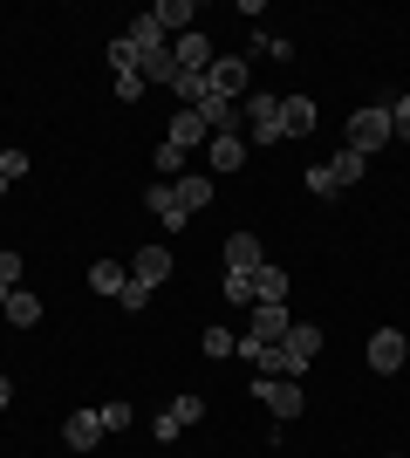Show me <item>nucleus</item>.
I'll list each match as a JSON object with an SVG mask.
<instances>
[{
    "instance_id": "nucleus-29",
    "label": "nucleus",
    "mask_w": 410,
    "mask_h": 458,
    "mask_svg": "<svg viewBox=\"0 0 410 458\" xmlns=\"http://www.w3.org/2000/svg\"><path fill=\"white\" fill-rule=\"evenodd\" d=\"M0 178L14 185V178H28V151H0Z\"/></svg>"
},
{
    "instance_id": "nucleus-38",
    "label": "nucleus",
    "mask_w": 410,
    "mask_h": 458,
    "mask_svg": "<svg viewBox=\"0 0 410 458\" xmlns=\"http://www.w3.org/2000/svg\"><path fill=\"white\" fill-rule=\"evenodd\" d=\"M0 199H7V178H0Z\"/></svg>"
},
{
    "instance_id": "nucleus-18",
    "label": "nucleus",
    "mask_w": 410,
    "mask_h": 458,
    "mask_svg": "<svg viewBox=\"0 0 410 458\" xmlns=\"http://www.w3.org/2000/svg\"><path fill=\"white\" fill-rule=\"evenodd\" d=\"M213 178H205V172H192V178H178V199H185V212H205V206H213Z\"/></svg>"
},
{
    "instance_id": "nucleus-24",
    "label": "nucleus",
    "mask_w": 410,
    "mask_h": 458,
    "mask_svg": "<svg viewBox=\"0 0 410 458\" xmlns=\"http://www.w3.org/2000/svg\"><path fill=\"white\" fill-rule=\"evenodd\" d=\"M110 69H117V76H137V69H144V62H137V48H130V41H110Z\"/></svg>"
},
{
    "instance_id": "nucleus-2",
    "label": "nucleus",
    "mask_w": 410,
    "mask_h": 458,
    "mask_svg": "<svg viewBox=\"0 0 410 458\" xmlns=\"http://www.w3.org/2000/svg\"><path fill=\"white\" fill-rule=\"evenodd\" d=\"M342 137H349V151H363V157H376V151H383V144H390V103H370V110H356L349 116V131H342Z\"/></svg>"
},
{
    "instance_id": "nucleus-22",
    "label": "nucleus",
    "mask_w": 410,
    "mask_h": 458,
    "mask_svg": "<svg viewBox=\"0 0 410 458\" xmlns=\"http://www.w3.org/2000/svg\"><path fill=\"white\" fill-rule=\"evenodd\" d=\"M164 418H172L178 431H185V424H198V418H205V397H172V411H164Z\"/></svg>"
},
{
    "instance_id": "nucleus-23",
    "label": "nucleus",
    "mask_w": 410,
    "mask_h": 458,
    "mask_svg": "<svg viewBox=\"0 0 410 458\" xmlns=\"http://www.w3.org/2000/svg\"><path fill=\"white\" fill-rule=\"evenodd\" d=\"M185 157H192V151H178V144H157V172L178 185V178H185Z\"/></svg>"
},
{
    "instance_id": "nucleus-34",
    "label": "nucleus",
    "mask_w": 410,
    "mask_h": 458,
    "mask_svg": "<svg viewBox=\"0 0 410 458\" xmlns=\"http://www.w3.org/2000/svg\"><path fill=\"white\" fill-rule=\"evenodd\" d=\"M117 301H123V308H130V315H137V308H151V287H144V281H130V287H123V294H117Z\"/></svg>"
},
{
    "instance_id": "nucleus-36",
    "label": "nucleus",
    "mask_w": 410,
    "mask_h": 458,
    "mask_svg": "<svg viewBox=\"0 0 410 458\" xmlns=\"http://www.w3.org/2000/svg\"><path fill=\"white\" fill-rule=\"evenodd\" d=\"M7 403H14V383H7V377H0V411H7Z\"/></svg>"
},
{
    "instance_id": "nucleus-10",
    "label": "nucleus",
    "mask_w": 410,
    "mask_h": 458,
    "mask_svg": "<svg viewBox=\"0 0 410 458\" xmlns=\"http://www.w3.org/2000/svg\"><path fill=\"white\" fill-rule=\"evenodd\" d=\"M164 144H178V151H198V144H213V131H205V116H198V110H178L172 123H164Z\"/></svg>"
},
{
    "instance_id": "nucleus-16",
    "label": "nucleus",
    "mask_w": 410,
    "mask_h": 458,
    "mask_svg": "<svg viewBox=\"0 0 410 458\" xmlns=\"http://www.w3.org/2000/svg\"><path fill=\"white\" fill-rule=\"evenodd\" d=\"M363 172H370V157H363V151H349V144H342V151L329 157V178H335V185H363Z\"/></svg>"
},
{
    "instance_id": "nucleus-13",
    "label": "nucleus",
    "mask_w": 410,
    "mask_h": 458,
    "mask_svg": "<svg viewBox=\"0 0 410 458\" xmlns=\"http://www.w3.org/2000/svg\"><path fill=\"white\" fill-rule=\"evenodd\" d=\"M288 301H254V328H247V335H260V343H280V335H288Z\"/></svg>"
},
{
    "instance_id": "nucleus-26",
    "label": "nucleus",
    "mask_w": 410,
    "mask_h": 458,
    "mask_svg": "<svg viewBox=\"0 0 410 458\" xmlns=\"http://www.w3.org/2000/svg\"><path fill=\"white\" fill-rule=\"evenodd\" d=\"M144 76H151V82H164V89H172V82H178V62H172V48H164V55H151V62H144Z\"/></svg>"
},
{
    "instance_id": "nucleus-6",
    "label": "nucleus",
    "mask_w": 410,
    "mask_h": 458,
    "mask_svg": "<svg viewBox=\"0 0 410 458\" xmlns=\"http://www.w3.org/2000/svg\"><path fill=\"white\" fill-rule=\"evenodd\" d=\"M404 356H410L404 328H376V335H370V369H376V377H397V369H404Z\"/></svg>"
},
{
    "instance_id": "nucleus-28",
    "label": "nucleus",
    "mask_w": 410,
    "mask_h": 458,
    "mask_svg": "<svg viewBox=\"0 0 410 458\" xmlns=\"http://www.w3.org/2000/svg\"><path fill=\"white\" fill-rule=\"evenodd\" d=\"M239 335H226V328H205V356H233Z\"/></svg>"
},
{
    "instance_id": "nucleus-8",
    "label": "nucleus",
    "mask_w": 410,
    "mask_h": 458,
    "mask_svg": "<svg viewBox=\"0 0 410 458\" xmlns=\"http://www.w3.org/2000/svg\"><path fill=\"white\" fill-rule=\"evenodd\" d=\"M172 62H178V76H205L219 55H213V41L192 28V35H178V41H172Z\"/></svg>"
},
{
    "instance_id": "nucleus-32",
    "label": "nucleus",
    "mask_w": 410,
    "mask_h": 458,
    "mask_svg": "<svg viewBox=\"0 0 410 458\" xmlns=\"http://www.w3.org/2000/svg\"><path fill=\"white\" fill-rule=\"evenodd\" d=\"M308 191H314V199H335V191H342V185H335V178H329V165H314V172H308Z\"/></svg>"
},
{
    "instance_id": "nucleus-4",
    "label": "nucleus",
    "mask_w": 410,
    "mask_h": 458,
    "mask_svg": "<svg viewBox=\"0 0 410 458\" xmlns=\"http://www.w3.org/2000/svg\"><path fill=\"white\" fill-rule=\"evenodd\" d=\"M103 438H110V431H103V411H69V418H62V445H69V452H96Z\"/></svg>"
},
{
    "instance_id": "nucleus-30",
    "label": "nucleus",
    "mask_w": 410,
    "mask_h": 458,
    "mask_svg": "<svg viewBox=\"0 0 410 458\" xmlns=\"http://www.w3.org/2000/svg\"><path fill=\"white\" fill-rule=\"evenodd\" d=\"M254 48H260V55H273V62H288V55H294L280 35H260V28H254Z\"/></svg>"
},
{
    "instance_id": "nucleus-14",
    "label": "nucleus",
    "mask_w": 410,
    "mask_h": 458,
    "mask_svg": "<svg viewBox=\"0 0 410 458\" xmlns=\"http://www.w3.org/2000/svg\"><path fill=\"white\" fill-rule=\"evenodd\" d=\"M151 21H157V28H164V35H192V21H198V7H192V0H157V7H151Z\"/></svg>"
},
{
    "instance_id": "nucleus-35",
    "label": "nucleus",
    "mask_w": 410,
    "mask_h": 458,
    "mask_svg": "<svg viewBox=\"0 0 410 458\" xmlns=\"http://www.w3.org/2000/svg\"><path fill=\"white\" fill-rule=\"evenodd\" d=\"M137 96H144V69H137V76H117V103H137Z\"/></svg>"
},
{
    "instance_id": "nucleus-7",
    "label": "nucleus",
    "mask_w": 410,
    "mask_h": 458,
    "mask_svg": "<svg viewBox=\"0 0 410 458\" xmlns=\"http://www.w3.org/2000/svg\"><path fill=\"white\" fill-rule=\"evenodd\" d=\"M247 76H254V69H247V55H219L213 69H205L213 96H226V103H239V96H247Z\"/></svg>"
},
{
    "instance_id": "nucleus-37",
    "label": "nucleus",
    "mask_w": 410,
    "mask_h": 458,
    "mask_svg": "<svg viewBox=\"0 0 410 458\" xmlns=\"http://www.w3.org/2000/svg\"><path fill=\"white\" fill-rule=\"evenodd\" d=\"M7 294H14V287H0V308H7Z\"/></svg>"
},
{
    "instance_id": "nucleus-5",
    "label": "nucleus",
    "mask_w": 410,
    "mask_h": 458,
    "mask_svg": "<svg viewBox=\"0 0 410 458\" xmlns=\"http://www.w3.org/2000/svg\"><path fill=\"white\" fill-rule=\"evenodd\" d=\"M247 151H254V144H247V131H219L213 144H205V165H213V178L239 172V165H247Z\"/></svg>"
},
{
    "instance_id": "nucleus-19",
    "label": "nucleus",
    "mask_w": 410,
    "mask_h": 458,
    "mask_svg": "<svg viewBox=\"0 0 410 458\" xmlns=\"http://www.w3.org/2000/svg\"><path fill=\"white\" fill-rule=\"evenodd\" d=\"M0 315H7V322H14V328H35V322H41V294H21V287H14Z\"/></svg>"
},
{
    "instance_id": "nucleus-33",
    "label": "nucleus",
    "mask_w": 410,
    "mask_h": 458,
    "mask_svg": "<svg viewBox=\"0 0 410 458\" xmlns=\"http://www.w3.org/2000/svg\"><path fill=\"white\" fill-rule=\"evenodd\" d=\"M390 131L410 144V96H397V103H390Z\"/></svg>"
},
{
    "instance_id": "nucleus-20",
    "label": "nucleus",
    "mask_w": 410,
    "mask_h": 458,
    "mask_svg": "<svg viewBox=\"0 0 410 458\" xmlns=\"http://www.w3.org/2000/svg\"><path fill=\"white\" fill-rule=\"evenodd\" d=\"M89 287H96V294H123V287H130V267H117V260H96V267H89Z\"/></svg>"
},
{
    "instance_id": "nucleus-1",
    "label": "nucleus",
    "mask_w": 410,
    "mask_h": 458,
    "mask_svg": "<svg viewBox=\"0 0 410 458\" xmlns=\"http://www.w3.org/2000/svg\"><path fill=\"white\" fill-rule=\"evenodd\" d=\"M239 116H247V144H288V123H280V96H247L239 103Z\"/></svg>"
},
{
    "instance_id": "nucleus-17",
    "label": "nucleus",
    "mask_w": 410,
    "mask_h": 458,
    "mask_svg": "<svg viewBox=\"0 0 410 458\" xmlns=\"http://www.w3.org/2000/svg\"><path fill=\"white\" fill-rule=\"evenodd\" d=\"M280 123H288V137L314 131V103H308V96H280Z\"/></svg>"
},
{
    "instance_id": "nucleus-27",
    "label": "nucleus",
    "mask_w": 410,
    "mask_h": 458,
    "mask_svg": "<svg viewBox=\"0 0 410 458\" xmlns=\"http://www.w3.org/2000/svg\"><path fill=\"white\" fill-rule=\"evenodd\" d=\"M130 424H137L130 403H103V431H130Z\"/></svg>"
},
{
    "instance_id": "nucleus-12",
    "label": "nucleus",
    "mask_w": 410,
    "mask_h": 458,
    "mask_svg": "<svg viewBox=\"0 0 410 458\" xmlns=\"http://www.w3.org/2000/svg\"><path fill=\"white\" fill-rule=\"evenodd\" d=\"M130 281H144V287L172 281V247H137V260H130Z\"/></svg>"
},
{
    "instance_id": "nucleus-25",
    "label": "nucleus",
    "mask_w": 410,
    "mask_h": 458,
    "mask_svg": "<svg viewBox=\"0 0 410 458\" xmlns=\"http://www.w3.org/2000/svg\"><path fill=\"white\" fill-rule=\"evenodd\" d=\"M226 301H239V308H254V274H226V287H219Z\"/></svg>"
},
{
    "instance_id": "nucleus-15",
    "label": "nucleus",
    "mask_w": 410,
    "mask_h": 458,
    "mask_svg": "<svg viewBox=\"0 0 410 458\" xmlns=\"http://www.w3.org/2000/svg\"><path fill=\"white\" fill-rule=\"evenodd\" d=\"M267 267V260H260V240L254 233H233V240H226V274H260Z\"/></svg>"
},
{
    "instance_id": "nucleus-9",
    "label": "nucleus",
    "mask_w": 410,
    "mask_h": 458,
    "mask_svg": "<svg viewBox=\"0 0 410 458\" xmlns=\"http://www.w3.org/2000/svg\"><path fill=\"white\" fill-rule=\"evenodd\" d=\"M144 206H151V219H157L164 233H178L185 219H192V212H185V199H178V185H151V191H144Z\"/></svg>"
},
{
    "instance_id": "nucleus-11",
    "label": "nucleus",
    "mask_w": 410,
    "mask_h": 458,
    "mask_svg": "<svg viewBox=\"0 0 410 458\" xmlns=\"http://www.w3.org/2000/svg\"><path fill=\"white\" fill-rule=\"evenodd\" d=\"M123 41L137 48V62H151V55H164V48H172V35H164V28H157L151 14H137L130 28H123Z\"/></svg>"
},
{
    "instance_id": "nucleus-21",
    "label": "nucleus",
    "mask_w": 410,
    "mask_h": 458,
    "mask_svg": "<svg viewBox=\"0 0 410 458\" xmlns=\"http://www.w3.org/2000/svg\"><path fill=\"white\" fill-rule=\"evenodd\" d=\"M254 301H288V267H260L254 274Z\"/></svg>"
},
{
    "instance_id": "nucleus-3",
    "label": "nucleus",
    "mask_w": 410,
    "mask_h": 458,
    "mask_svg": "<svg viewBox=\"0 0 410 458\" xmlns=\"http://www.w3.org/2000/svg\"><path fill=\"white\" fill-rule=\"evenodd\" d=\"M254 403H267L273 424H288V418H301V383H288V377H254Z\"/></svg>"
},
{
    "instance_id": "nucleus-31",
    "label": "nucleus",
    "mask_w": 410,
    "mask_h": 458,
    "mask_svg": "<svg viewBox=\"0 0 410 458\" xmlns=\"http://www.w3.org/2000/svg\"><path fill=\"white\" fill-rule=\"evenodd\" d=\"M0 287H21V253L0 247Z\"/></svg>"
}]
</instances>
